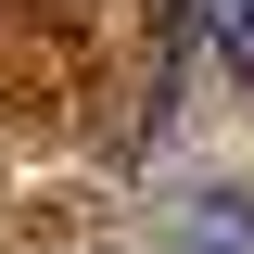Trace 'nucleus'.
Returning a JSON list of instances; mask_svg holds the SVG:
<instances>
[{
  "mask_svg": "<svg viewBox=\"0 0 254 254\" xmlns=\"http://www.w3.org/2000/svg\"><path fill=\"white\" fill-rule=\"evenodd\" d=\"M203 26H216V51H229V76L254 89V0H203Z\"/></svg>",
  "mask_w": 254,
  "mask_h": 254,
  "instance_id": "nucleus-1",
  "label": "nucleus"
}]
</instances>
